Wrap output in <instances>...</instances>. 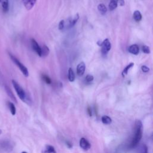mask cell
<instances>
[{"label": "cell", "instance_id": "obj_1", "mask_svg": "<svg viewBox=\"0 0 153 153\" xmlns=\"http://www.w3.org/2000/svg\"><path fill=\"white\" fill-rule=\"evenodd\" d=\"M143 133V126L142 122L140 120H137L135 125V133L134 137L130 143V148L132 149L137 146L138 143L140 142Z\"/></svg>", "mask_w": 153, "mask_h": 153}, {"label": "cell", "instance_id": "obj_2", "mask_svg": "<svg viewBox=\"0 0 153 153\" xmlns=\"http://www.w3.org/2000/svg\"><path fill=\"white\" fill-rule=\"evenodd\" d=\"M12 84H13V85L18 96L19 97V98L22 100L26 102L27 97H26V93L24 91V90L21 87V86L18 84V82H16L15 80H12Z\"/></svg>", "mask_w": 153, "mask_h": 153}, {"label": "cell", "instance_id": "obj_3", "mask_svg": "<svg viewBox=\"0 0 153 153\" xmlns=\"http://www.w3.org/2000/svg\"><path fill=\"white\" fill-rule=\"evenodd\" d=\"M10 57L11 58V59L13 60V62L18 66V68H19V69L20 70V71L23 73V74L25 76H29V72L28 70L27 69V68L16 57H14L13 54H10Z\"/></svg>", "mask_w": 153, "mask_h": 153}, {"label": "cell", "instance_id": "obj_4", "mask_svg": "<svg viewBox=\"0 0 153 153\" xmlns=\"http://www.w3.org/2000/svg\"><path fill=\"white\" fill-rule=\"evenodd\" d=\"M101 46V51L103 55H106L111 48V44L108 39H105L100 45Z\"/></svg>", "mask_w": 153, "mask_h": 153}, {"label": "cell", "instance_id": "obj_5", "mask_svg": "<svg viewBox=\"0 0 153 153\" xmlns=\"http://www.w3.org/2000/svg\"><path fill=\"white\" fill-rule=\"evenodd\" d=\"M13 146L11 142L7 140L0 141V148L2 149L3 151L8 152L13 150Z\"/></svg>", "mask_w": 153, "mask_h": 153}, {"label": "cell", "instance_id": "obj_6", "mask_svg": "<svg viewBox=\"0 0 153 153\" xmlns=\"http://www.w3.org/2000/svg\"><path fill=\"white\" fill-rule=\"evenodd\" d=\"M30 43H31V46L33 50H34V51H35L39 57L42 56V50H41V48L39 47V44H38V42L34 39H31Z\"/></svg>", "mask_w": 153, "mask_h": 153}, {"label": "cell", "instance_id": "obj_7", "mask_svg": "<svg viewBox=\"0 0 153 153\" xmlns=\"http://www.w3.org/2000/svg\"><path fill=\"white\" fill-rule=\"evenodd\" d=\"M79 146L84 151H87L90 149L91 144L90 142L84 137H82L79 140Z\"/></svg>", "mask_w": 153, "mask_h": 153}, {"label": "cell", "instance_id": "obj_8", "mask_svg": "<svg viewBox=\"0 0 153 153\" xmlns=\"http://www.w3.org/2000/svg\"><path fill=\"white\" fill-rule=\"evenodd\" d=\"M85 71V65L83 62H80L76 66V74L78 76H82Z\"/></svg>", "mask_w": 153, "mask_h": 153}, {"label": "cell", "instance_id": "obj_9", "mask_svg": "<svg viewBox=\"0 0 153 153\" xmlns=\"http://www.w3.org/2000/svg\"><path fill=\"white\" fill-rule=\"evenodd\" d=\"M23 4L26 10H31L36 3V0H23Z\"/></svg>", "mask_w": 153, "mask_h": 153}, {"label": "cell", "instance_id": "obj_10", "mask_svg": "<svg viewBox=\"0 0 153 153\" xmlns=\"http://www.w3.org/2000/svg\"><path fill=\"white\" fill-rule=\"evenodd\" d=\"M128 51L134 55H137L139 53V46L137 44H133L130 45L128 48Z\"/></svg>", "mask_w": 153, "mask_h": 153}, {"label": "cell", "instance_id": "obj_11", "mask_svg": "<svg viewBox=\"0 0 153 153\" xmlns=\"http://www.w3.org/2000/svg\"><path fill=\"white\" fill-rule=\"evenodd\" d=\"M5 91L7 93V94L8 95V96L10 97V99L15 103H17V100L16 98V96H14V94H13V93L12 92L11 90L10 89V88L7 86V85H5Z\"/></svg>", "mask_w": 153, "mask_h": 153}, {"label": "cell", "instance_id": "obj_12", "mask_svg": "<svg viewBox=\"0 0 153 153\" xmlns=\"http://www.w3.org/2000/svg\"><path fill=\"white\" fill-rule=\"evenodd\" d=\"M42 153H56V150L52 145H47L44 149L42 151Z\"/></svg>", "mask_w": 153, "mask_h": 153}, {"label": "cell", "instance_id": "obj_13", "mask_svg": "<svg viewBox=\"0 0 153 153\" xmlns=\"http://www.w3.org/2000/svg\"><path fill=\"white\" fill-rule=\"evenodd\" d=\"M78 19H79V14H76L74 16V17L73 19H71L69 20V23H68V26L69 27H71L74 26L76 24V23L77 22V21L78 20Z\"/></svg>", "mask_w": 153, "mask_h": 153}, {"label": "cell", "instance_id": "obj_14", "mask_svg": "<svg viewBox=\"0 0 153 153\" xmlns=\"http://www.w3.org/2000/svg\"><path fill=\"white\" fill-rule=\"evenodd\" d=\"M2 11L4 13H7L9 10V1L8 0H2Z\"/></svg>", "mask_w": 153, "mask_h": 153}, {"label": "cell", "instance_id": "obj_15", "mask_svg": "<svg viewBox=\"0 0 153 153\" xmlns=\"http://www.w3.org/2000/svg\"><path fill=\"white\" fill-rule=\"evenodd\" d=\"M75 78V75L74 74V72L73 71L72 68H69L68 69V79L69 81L71 82H73L74 81Z\"/></svg>", "mask_w": 153, "mask_h": 153}, {"label": "cell", "instance_id": "obj_16", "mask_svg": "<svg viewBox=\"0 0 153 153\" xmlns=\"http://www.w3.org/2000/svg\"><path fill=\"white\" fill-rule=\"evenodd\" d=\"M118 0H111L109 4V9L110 11H112L117 8L118 5Z\"/></svg>", "mask_w": 153, "mask_h": 153}, {"label": "cell", "instance_id": "obj_17", "mask_svg": "<svg viewBox=\"0 0 153 153\" xmlns=\"http://www.w3.org/2000/svg\"><path fill=\"white\" fill-rule=\"evenodd\" d=\"M97 9L102 14H105L107 12V8L103 4H100L97 6Z\"/></svg>", "mask_w": 153, "mask_h": 153}, {"label": "cell", "instance_id": "obj_18", "mask_svg": "<svg viewBox=\"0 0 153 153\" xmlns=\"http://www.w3.org/2000/svg\"><path fill=\"white\" fill-rule=\"evenodd\" d=\"M101 120L104 124H110L112 123V119L107 115L102 116Z\"/></svg>", "mask_w": 153, "mask_h": 153}, {"label": "cell", "instance_id": "obj_19", "mask_svg": "<svg viewBox=\"0 0 153 153\" xmlns=\"http://www.w3.org/2000/svg\"><path fill=\"white\" fill-rule=\"evenodd\" d=\"M133 18L136 22H139L142 19V14L138 10H136L133 13Z\"/></svg>", "mask_w": 153, "mask_h": 153}, {"label": "cell", "instance_id": "obj_20", "mask_svg": "<svg viewBox=\"0 0 153 153\" xmlns=\"http://www.w3.org/2000/svg\"><path fill=\"white\" fill-rule=\"evenodd\" d=\"M8 107H9L11 114L13 115H14L16 113V109L15 105L13 104V103L10 102H8Z\"/></svg>", "mask_w": 153, "mask_h": 153}, {"label": "cell", "instance_id": "obj_21", "mask_svg": "<svg viewBox=\"0 0 153 153\" xmlns=\"http://www.w3.org/2000/svg\"><path fill=\"white\" fill-rule=\"evenodd\" d=\"M41 50H42V56H44V57H46L48 55L49 53H50V50L48 48V47L44 45L42 48H41Z\"/></svg>", "mask_w": 153, "mask_h": 153}, {"label": "cell", "instance_id": "obj_22", "mask_svg": "<svg viewBox=\"0 0 153 153\" xmlns=\"http://www.w3.org/2000/svg\"><path fill=\"white\" fill-rule=\"evenodd\" d=\"M41 77H42V80L47 84H50L51 83V78L47 75L45 74H42L41 75Z\"/></svg>", "mask_w": 153, "mask_h": 153}, {"label": "cell", "instance_id": "obj_23", "mask_svg": "<svg viewBox=\"0 0 153 153\" xmlns=\"http://www.w3.org/2000/svg\"><path fill=\"white\" fill-rule=\"evenodd\" d=\"M133 65H134V63H129L127 66H126V68L124 69V70H123V75L124 76V75H126L127 74V73H128V71L130 70V69L131 68H132L133 66Z\"/></svg>", "mask_w": 153, "mask_h": 153}, {"label": "cell", "instance_id": "obj_24", "mask_svg": "<svg viewBox=\"0 0 153 153\" xmlns=\"http://www.w3.org/2000/svg\"><path fill=\"white\" fill-rule=\"evenodd\" d=\"M142 51L145 53V54H149L150 53V48L147 45H143L142 47Z\"/></svg>", "mask_w": 153, "mask_h": 153}, {"label": "cell", "instance_id": "obj_25", "mask_svg": "<svg viewBox=\"0 0 153 153\" xmlns=\"http://www.w3.org/2000/svg\"><path fill=\"white\" fill-rule=\"evenodd\" d=\"M93 79H94V77H93V75H87L85 76V81L86 82L88 83V82H91L93 80Z\"/></svg>", "mask_w": 153, "mask_h": 153}, {"label": "cell", "instance_id": "obj_26", "mask_svg": "<svg viewBox=\"0 0 153 153\" xmlns=\"http://www.w3.org/2000/svg\"><path fill=\"white\" fill-rule=\"evenodd\" d=\"M65 27V22L63 20H62L59 23V29L62 30Z\"/></svg>", "mask_w": 153, "mask_h": 153}, {"label": "cell", "instance_id": "obj_27", "mask_svg": "<svg viewBox=\"0 0 153 153\" xmlns=\"http://www.w3.org/2000/svg\"><path fill=\"white\" fill-rule=\"evenodd\" d=\"M141 69L143 72H148L149 71V68L148 67H147L146 66H142L141 67Z\"/></svg>", "mask_w": 153, "mask_h": 153}, {"label": "cell", "instance_id": "obj_28", "mask_svg": "<svg viewBox=\"0 0 153 153\" xmlns=\"http://www.w3.org/2000/svg\"><path fill=\"white\" fill-rule=\"evenodd\" d=\"M87 113L89 115V116H92V110L90 106H88L87 108Z\"/></svg>", "mask_w": 153, "mask_h": 153}, {"label": "cell", "instance_id": "obj_29", "mask_svg": "<svg viewBox=\"0 0 153 153\" xmlns=\"http://www.w3.org/2000/svg\"><path fill=\"white\" fill-rule=\"evenodd\" d=\"M66 145L68 146V147L69 148H71L72 147V143L70 142H69V141H66Z\"/></svg>", "mask_w": 153, "mask_h": 153}, {"label": "cell", "instance_id": "obj_30", "mask_svg": "<svg viewBox=\"0 0 153 153\" xmlns=\"http://www.w3.org/2000/svg\"><path fill=\"white\" fill-rule=\"evenodd\" d=\"M119 3H120V5L121 6H123L124 5V0H120Z\"/></svg>", "mask_w": 153, "mask_h": 153}, {"label": "cell", "instance_id": "obj_31", "mask_svg": "<svg viewBox=\"0 0 153 153\" xmlns=\"http://www.w3.org/2000/svg\"><path fill=\"white\" fill-rule=\"evenodd\" d=\"M22 153H27V152H26V151H23Z\"/></svg>", "mask_w": 153, "mask_h": 153}, {"label": "cell", "instance_id": "obj_32", "mask_svg": "<svg viewBox=\"0 0 153 153\" xmlns=\"http://www.w3.org/2000/svg\"><path fill=\"white\" fill-rule=\"evenodd\" d=\"M1 133H2V131H1V130H0V134H1Z\"/></svg>", "mask_w": 153, "mask_h": 153}]
</instances>
